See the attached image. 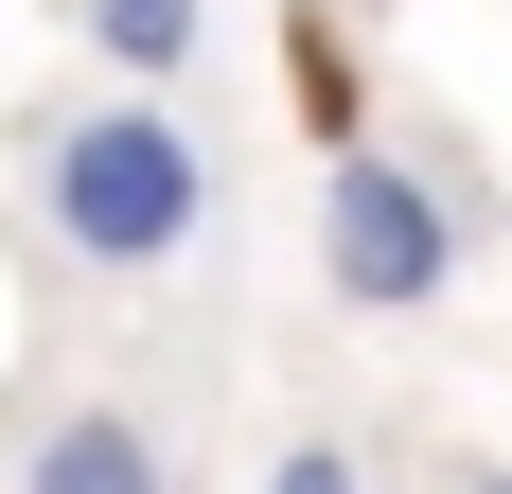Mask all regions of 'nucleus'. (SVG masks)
I'll return each mask as SVG.
<instances>
[{"mask_svg":"<svg viewBox=\"0 0 512 494\" xmlns=\"http://www.w3.org/2000/svg\"><path fill=\"white\" fill-rule=\"evenodd\" d=\"M18 212L71 283H177L230 212V159L177 89H71L18 124Z\"/></svg>","mask_w":512,"mask_h":494,"instance_id":"f257e3e1","label":"nucleus"},{"mask_svg":"<svg viewBox=\"0 0 512 494\" xmlns=\"http://www.w3.org/2000/svg\"><path fill=\"white\" fill-rule=\"evenodd\" d=\"M460 247H477V212L407 142H336L318 159V283L354 300V318H424V300L460 283Z\"/></svg>","mask_w":512,"mask_h":494,"instance_id":"f03ea898","label":"nucleus"},{"mask_svg":"<svg viewBox=\"0 0 512 494\" xmlns=\"http://www.w3.org/2000/svg\"><path fill=\"white\" fill-rule=\"evenodd\" d=\"M0 494H177V442H159V424H142V406H53V424H36V442H18V477H0Z\"/></svg>","mask_w":512,"mask_h":494,"instance_id":"7ed1b4c3","label":"nucleus"},{"mask_svg":"<svg viewBox=\"0 0 512 494\" xmlns=\"http://www.w3.org/2000/svg\"><path fill=\"white\" fill-rule=\"evenodd\" d=\"M89 18V53H106V89H177L212 53V0H71Z\"/></svg>","mask_w":512,"mask_h":494,"instance_id":"20e7f679","label":"nucleus"},{"mask_svg":"<svg viewBox=\"0 0 512 494\" xmlns=\"http://www.w3.org/2000/svg\"><path fill=\"white\" fill-rule=\"evenodd\" d=\"M283 71H301V106H318V159L371 142V124H354V53H336V18H301V36H283Z\"/></svg>","mask_w":512,"mask_h":494,"instance_id":"39448f33","label":"nucleus"},{"mask_svg":"<svg viewBox=\"0 0 512 494\" xmlns=\"http://www.w3.org/2000/svg\"><path fill=\"white\" fill-rule=\"evenodd\" d=\"M265 494H371V459H354V442H336V424H301V442L265 459Z\"/></svg>","mask_w":512,"mask_h":494,"instance_id":"423d86ee","label":"nucleus"},{"mask_svg":"<svg viewBox=\"0 0 512 494\" xmlns=\"http://www.w3.org/2000/svg\"><path fill=\"white\" fill-rule=\"evenodd\" d=\"M460 494H512V459H495V477H460Z\"/></svg>","mask_w":512,"mask_h":494,"instance_id":"0eeeda50","label":"nucleus"}]
</instances>
